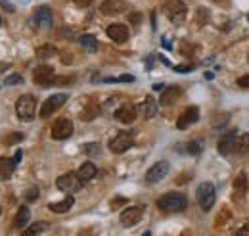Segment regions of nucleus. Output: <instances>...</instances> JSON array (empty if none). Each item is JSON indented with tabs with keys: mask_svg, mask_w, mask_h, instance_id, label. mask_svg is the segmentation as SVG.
<instances>
[{
	"mask_svg": "<svg viewBox=\"0 0 249 236\" xmlns=\"http://www.w3.org/2000/svg\"><path fill=\"white\" fill-rule=\"evenodd\" d=\"M180 94H182V89H180V87H175V85H173V87H167L165 93L161 94V100H159V102H161V106H173V104L180 98Z\"/></svg>",
	"mask_w": 249,
	"mask_h": 236,
	"instance_id": "obj_18",
	"label": "nucleus"
},
{
	"mask_svg": "<svg viewBox=\"0 0 249 236\" xmlns=\"http://www.w3.org/2000/svg\"><path fill=\"white\" fill-rule=\"evenodd\" d=\"M15 113H17L19 119L31 121L35 117V113H37V100H35V96L31 94L19 96L17 102H15Z\"/></svg>",
	"mask_w": 249,
	"mask_h": 236,
	"instance_id": "obj_2",
	"label": "nucleus"
},
{
	"mask_svg": "<svg viewBox=\"0 0 249 236\" xmlns=\"http://www.w3.org/2000/svg\"><path fill=\"white\" fill-rule=\"evenodd\" d=\"M132 135L131 133H127V131H121V133H117L111 141H109V150L113 152V154H123V152H127L131 146H132Z\"/></svg>",
	"mask_w": 249,
	"mask_h": 236,
	"instance_id": "obj_5",
	"label": "nucleus"
},
{
	"mask_svg": "<svg viewBox=\"0 0 249 236\" xmlns=\"http://www.w3.org/2000/svg\"><path fill=\"white\" fill-rule=\"evenodd\" d=\"M157 113V104H155V100L148 96L146 100H144V104H142V115L146 117V119H151L153 115Z\"/></svg>",
	"mask_w": 249,
	"mask_h": 236,
	"instance_id": "obj_24",
	"label": "nucleus"
},
{
	"mask_svg": "<svg viewBox=\"0 0 249 236\" xmlns=\"http://www.w3.org/2000/svg\"><path fill=\"white\" fill-rule=\"evenodd\" d=\"M21 157H23V152H21V150H17V152H15V156H14V161H15V163H19V161H21Z\"/></svg>",
	"mask_w": 249,
	"mask_h": 236,
	"instance_id": "obj_41",
	"label": "nucleus"
},
{
	"mask_svg": "<svg viewBox=\"0 0 249 236\" xmlns=\"http://www.w3.org/2000/svg\"><path fill=\"white\" fill-rule=\"evenodd\" d=\"M15 161L10 159V157H0V179L2 181H8L12 175H14V169H15Z\"/></svg>",
	"mask_w": 249,
	"mask_h": 236,
	"instance_id": "obj_20",
	"label": "nucleus"
},
{
	"mask_svg": "<svg viewBox=\"0 0 249 236\" xmlns=\"http://www.w3.org/2000/svg\"><path fill=\"white\" fill-rule=\"evenodd\" d=\"M234 187H236V190H242V192H246V189H248V177H246V173H240V175L236 177V181H234Z\"/></svg>",
	"mask_w": 249,
	"mask_h": 236,
	"instance_id": "obj_28",
	"label": "nucleus"
},
{
	"mask_svg": "<svg viewBox=\"0 0 249 236\" xmlns=\"http://www.w3.org/2000/svg\"><path fill=\"white\" fill-rule=\"evenodd\" d=\"M23 141V135L21 133H12L8 139H6V146H12V144H17V142Z\"/></svg>",
	"mask_w": 249,
	"mask_h": 236,
	"instance_id": "obj_32",
	"label": "nucleus"
},
{
	"mask_svg": "<svg viewBox=\"0 0 249 236\" xmlns=\"http://www.w3.org/2000/svg\"><path fill=\"white\" fill-rule=\"evenodd\" d=\"M54 54H56V48L52 47V45H43V47L37 48V58H41V60L52 58Z\"/></svg>",
	"mask_w": 249,
	"mask_h": 236,
	"instance_id": "obj_27",
	"label": "nucleus"
},
{
	"mask_svg": "<svg viewBox=\"0 0 249 236\" xmlns=\"http://www.w3.org/2000/svg\"><path fill=\"white\" fill-rule=\"evenodd\" d=\"M105 83H132L134 81V77L132 75H121V77H107V79H103Z\"/></svg>",
	"mask_w": 249,
	"mask_h": 236,
	"instance_id": "obj_29",
	"label": "nucleus"
},
{
	"mask_svg": "<svg viewBox=\"0 0 249 236\" xmlns=\"http://www.w3.org/2000/svg\"><path fill=\"white\" fill-rule=\"evenodd\" d=\"M142 236H151V235H149V233H144V235H142Z\"/></svg>",
	"mask_w": 249,
	"mask_h": 236,
	"instance_id": "obj_44",
	"label": "nucleus"
},
{
	"mask_svg": "<svg viewBox=\"0 0 249 236\" xmlns=\"http://www.w3.org/2000/svg\"><path fill=\"white\" fill-rule=\"evenodd\" d=\"M73 135V123L69 119H58L52 127V139L54 141H65Z\"/></svg>",
	"mask_w": 249,
	"mask_h": 236,
	"instance_id": "obj_10",
	"label": "nucleus"
},
{
	"mask_svg": "<svg viewBox=\"0 0 249 236\" xmlns=\"http://www.w3.org/2000/svg\"><path fill=\"white\" fill-rule=\"evenodd\" d=\"M29 217H31V211H29V207H27V205H21V207L17 209V215H15L14 227H15V229H23V227L27 225Z\"/></svg>",
	"mask_w": 249,
	"mask_h": 236,
	"instance_id": "obj_22",
	"label": "nucleus"
},
{
	"mask_svg": "<svg viewBox=\"0 0 249 236\" xmlns=\"http://www.w3.org/2000/svg\"><path fill=\"white\" fill-rule=\"evenodd\" d=\"M19 83H23V77L19 73H14V75L6 77V85H19Z\"/></svg>",
	"mask_w": 249,
	"mask_h": 236,
	"instance_id": "obj_33",
	"label": "nucleus"
},
{
	"mask_svg": "<svg viewBox=\"0 0 249 236\" xmlns=\"http://www.w3.org/2000/svg\"><path fill=\"white\" fill-rule=\"evenodd\" d=\"M129 19H131L134 25H138V23H140V14H138V12H134V14H131V16H129Z\"/></svg>",
	"mask_w": 249,
	"mask_h": 236,
	"instance_id": "obj_37",
	"label": "nucleus"
},
{
	"mask_svg": "<svg viewBox=\"0 0 249 236\" xmlns=\"http://www.w3.org/2000/svg\"><path fill=\"white\" fill-rule=\"evenodd\" d=\"M167 173H169V163H167V161H157V163H153L148 169V173H146V183L155 185V183L163 181V179L167 177Z\"/></svg>",
	"mask_w": 249,
	"mask_h": 236,
	"instance_id": "obj_9",
	"label": "nucleus"
},
{
	"mask_svg": "<svg viewBox=\"0 0 249 236\" xmlns=\"http://www.w3.org/2000/svg\"><path fill=\"white\" fill-rule=\"evenodd\" d=\"M238 85H240V87H244V89H249V75L240 77V79H238Z\"/></svg>",
	"mask_w": 249,
	"mask_h": 236,
	"instance_id": "obj_36",
	"label": "nucleus"
},
{
	"mask_svg": "<svg viewBox=\"0 0 249 236\" xmlns=\"http://www.w3.org/2000/svg\"><path fill=\"white\" fill-rule=\"evenodd\" d=\"M73 204H75V200H73V196H67V198H63L61 202H56V204H50L48 209L50 211H54V213H65V211H69L71 207H73Z\"/></svg>",
	"mask_w": 249,
	"mask_h": 236,
	"instance_id": "obj_21",
	"label": "nucleus"
},
{
	"mask_svg": "<svg viewBox=\"0 0 249 236\" xmlns=\"http://www.w3.org/2000/svg\"><path fill=\"white\" fill-rule=\"evenodd\" d=\"M39 198V189H29L25 192V200L27 202H35Z\"/></svg>",
	"mask_w": 249,
	"mask_h": 236,
	"instance_id": "obj_34",
	"label": "nucleus"
},
{
	"mask_svg": "<svg viewBox=\"0 0 249 236\" xmlns=\"http://www.w3.org/2000/svg\"><path fill=\"white\" fill-rule=\"evenodd\" d=\"M8 67H10V65H8V63H4V62H0V71H6V69H8Z\"/></svg>",
	"mask_w": 249,
	"mask_h": 236,
	"instance_id": "obj_43",
	"label": "nucleus"
},
{
	"mask_svg": "<svg viewBox=\"0 0 249 236\" xmlns=\"http://www.w3.org/2000/svg\"><path fill=\"white\" fill-rule=\"evenodd\" d=\"M157 207L163 213H180L188 207V200L180 192H167L157 200Z\"/></svg>",
	"mask_w": 249,
	"mask_h": 236,
	"instance_id": "obj_1",
	"label": "nucleus"
},
{
	"mask_svg": "<svg viewBox=\"0 0 249 236\" xmlns=\"http://www.w3.org/2000/svg\"><path fill=\"white\" fill-rule=\"evenodd\" d=\"M67 102V94H63V93H59V94H52L43 104V108H41V117H50L56 110H59L63 104Z\"/></svg>",
	"mask_w": 249,
	"mask_h": 236,
	"instance_id": "obj_8",
	"label": "nucleus"
},
{
	"mask_svg": "<svg viewBox=\"0 0 249 236\" xmlns=\"http://www.w3.org/2000/svg\"><path fill=\"white\" fill-rule=\"evenodd\" d=\"M0 6H2V8H6L8 12H14V6H12V4H8L6 0H0Z\"/></svg>",
	"mask_w": 249,
	"mask_h": 236,
	"instance_id": "obj_40",
	"label": "nucleus"
},
{
	"mask_svg": "<svg viewBox=\"0 0 249 236\" xmlns=\"http://www.w3.org/2000/svg\"><path fill=\"white\" fill-rule=\"evenodd\" d=\"M56 185H58V189L61 190V192L71 194V192L81 190V187H83V181H81V179H79V175H75V173H65V175L58 177Z\"/></svg>",
	"mask_w": 249,
	"mask_h": 236,
	"instance_id": "obj_6",
	"label": "nucleus"
},
{
	"mask_svg": "<svg viewBox=\"0 0 249 236\" xmlns=\"http://www.w3.org/2000/svg\"><path fill=\"white\" fill-rule=\"evenodd\" d=\"M83 152L88 154V156H98L100 152H102V148H100V144H85L83 146Z\"/></svg>",
	"mask_w": 249,
	"mask_h": 236,
	"instance_id": "obj_30",
	"label": "nucleus"
},
{
	"mask_svg": "<svg viewBox=\"0 0 249 236\" xmlns=\"http://www.w3.org/2000/svg\"><path fill=\"white\" fill-rule=\"evenodd\" d=\"M215 198H217V192H215V187L211 183H201L196 190V200H198L199 207L203 211H209L213 207Z\"/></svg>",
	"mask_w": 249,
	"mask_h": 236,
	"instance_id": "obj_4",
	"label": "nucleus"
},
{
	"mask_svg": "<svg viewBox=\"0 0 249 236\" xmlns=\"http://www.w3.org/2000/svg\"><path fill=\"white\" fill-rule=\"evenodd\" d=\"M236 236H249V225H246V227H242L238 233H236Z\"/></svg>",
	"mask_w": 249,
	"mask_h": 236,
	"instance_id": "obj_39",
	"label": "nucleus"
},
{
	"mask_svg": "<svg viewBox=\"0 0 249 236\" xmlns=\"http://www.w3.org/2000/svg\"><path fill=\"white\" fill-rule=\"evenodd\" d=\"M125 10H127L125 0H103L102 6H100V12L103 16H117V14L125 12Z\"/></svg>",
	"mask_w": 249,
	"mask_h": 236,
	"instance_id": "obj_15",
	"label": "nucleus"
},
{
	"mask_svg": "<svg viewBox=\"0 0 249 236\" xmlns=\"http://www.w3.org/2000/svg\"><path fill=\"white\" fill-rule=\"evenodd\" d=\"M175 69H176V71H182V73H184V71H190V69H192V65H178V67H175Z\"/></svg>",
	"mask_w": 249,
	"mask_h": 236,
	"instance_id": "obj_42",
	"label": "nucleus"
},
{
	"mask_svg": "<svg viewBox=\"0 0 249 236\" xmlns=\"http://www.w3.org/2000/svg\"><path fill=\"white\" fill-rule=\"evenodd\" d=\"M163 12L173 23H182L186 19V4L180 0H167L163 4Z\"/></svg>",
	"mask_w": 249,
	"mask_h": 236,
	"instance_id": "obj_3",
	"label": "nucleus"
},
{
	"mask_svg": "<svg viewBox=\"0 0 249 236\" xmlns=\"http://www.w3.org/2000/svg\"><path fill=\"white\" fill-rule=\"evenodd\" d=\"M96 173H98V169H96V165H94V163H90V161L83 163V165L79 167V171H77V175H79V179H81L83 183L92 181V179L96 177Z\"/></svg>",
	"mask_w": 249,
	"mask_h": 236,
	"instance_id": "obj_19",
	"label": "nucleus"
},
{
	"mask_svg": "<svg viewBox=\"0 0 249 236\" xmlns=\"http://www.w3.org/2000/svg\"><path fill=\"white\" fill-rule=\"evenodd\" d=\"M107 37L113 41V43H127L129 41V37H131V33H129V27L127 25H123V23H113V25H109L107 27Z\"/></svg>",
	"mask_w": 249,
	"mask_h": 236,
	"instance_id": "obj_13",
	"label": "nucleus"
},
{
	"mask_svg": "<svg viewBox=\"0 0 249 236\" xmlns=\"http://www.w3.org/2000/svg\"><path fill=\"white\" fill-rule=\"evenodd\" d=\"M236 141H238V133L236 131H230L228 135H224L219 141V152L222 156H230L232 152H236Z\"/></svg>",
	"mask_w": 249,
	"mask_h": 236,
	"instance_id": "obj_16",
	"label": "nucleus"
},
{
	"mask_svg": "<svg viewBox=\"0 0 249 236\" xmlns=\"http://www.w3.org/2000/svg\"><path fill=\"white\" fill-rule=\"evenodd\" d=\"M142 213H144V209L142 207H138V205H132V207H127L123 213H121V225L123 227H134V225H138L140 221H142Z\"/></svg>",
	"mask_w": 249,
	"mask_h": 236,
	"instance_id": "obj_12",
	"label": "nucleus"
},
{
	"mask_svg": "<svg viewBox=\"0 0 249 236\" xmlns=\"http://www.w3.org/2000/svg\"><path fill=\"white\" fill-rule=\"evenodd\" d=\"M77 6H81V8H87V6H90L94 0H73Z\"/></svg>",
	"mask_w": 249,
	"mask_h": 236,
	"instance_id": "obj_38",
	"label": "nucleus"
},
{
	"mask_svg": "<svg viewBox=\"0 0 249 236\" xmlns=\"http://www.w3.org/2000/svg\"><path fill=\"white\" fill-rule=\"evenodd\" d=\"M198 119H199V110L196 106H188V108L178 115V119H176V129L184 131V129H188L190 125H194Z\"/></svg>",
	"mask_w": 249,
	"mask_h": 236,
	"instance_id": "obj_11",
	"label": "nucleus"
},
{
	"mask_svg": "<svg viewBox=\"0 0 249 236\" xmlns=\"http://www.w3.org/2000/svg\"><path fill=\"white\" fill-rule=\"evenodd\" d=\"M33 81H35V85H41V87L52 85V83H54V67H52V65H46V63L35 67V71H33Z\"/></svg>",
	"mask_w": 249,
	"mask_h": 236,
	"instance_id": "obj_7",
	"label": "nucleus"
},
{
	"mask_svg": "<svg viewBox=\"0 0 249 236\" xmlns=\"http://www.w3.org/2000/svg\"><path fill=\"white\" fill-rule=\"evenodd\" d=\"M33 19H35V25H37L39 29H50V27H52V10H50L48 6L37 8Z\"/></svg>",
	"mask_w": 249,
	"mask_h": 236,
	"instance_id": "obj_14",
	"label": "nucleus"
},
{
	"mask_svg": "<svg viewBox=\"0 0 249 236\" xmlns=\"http://www.w3.org/2000/svg\"><path fill=\"white\" fill-rule=\"evenodd\" d=\"M46 229H48V223L39 221V223H33L25 233H21L19 236H37V235H41V233H44Z\"/></svg>",
	"mask_w": 249,
	"mask_h": 236,
	"instance_id": "obj_25",
	"label": "nucleus"
},
{
	"mask_svg": "<svg viewBox=\"0 0 249 236\" xmlns=\"http://www.w3.org/2000/svg\"><path fill=\"white\" fill-rule=\"evenodd\" d=\"M79 45L85 48V50H88V52H96L98 50V41H96L94 35H83V37H79Z\"/></svg>",
	"mask_w": 249,
	"mask_h": 236,
	"instance_id": "obj_23",
	"label": "nucleus"
},
{
	"mask_svg": "<svg viewBox=\"0 0 249 236\" xmlns=\"http://www.w3.org/2000/svg\"><path fill=\"white\" fill-rule=\"evenodd\" d=\"M186 150H188V154H192V156H199V154H201V144H199V142H190V144L186 146Z\"/></svg>",
	"mask_w": 249,
	"mask_h": 236,
	"instance_id": "obj_31",
	"label": "nucleus"
},
{
	"mask_svg": "<svg viewBox=\"0 0 249 236\" xmlns=\"http://www.w3.org/2000/svg\"><path fill=\"white\" fill-rule=\"evenodd\" d=\"M136 115H138L136 106H123V108H119V110L115 111V117H117L121 123H132V121L136 119Z\"/></svg>",
	"mask_w": 249,
	"mask_h": 236,
	"instance_id": "obj_17",
	"label": "nucleus"
},
{
	"mask_svg": "<svg viewBox=\"0 0 249 236\" xmlns=\"http://www.w3.org/2000/svg\"><path fill=\"white\" fill-rule=\"evenodd\" d=\"M127 200L123 198V196H117V198H113V202H111V209H117L119 205H123Z\"/></svg>",
	"mask_w": 249,
	"mask_h": 236,
	"instance_id": "obj_35",
	"label": "nucleus"
},
{
	"mask_svg": "<svg viewBox=\"0 0 249 236\" xmlns=\"http://www.w3.org/2000/svg\"><path fill=\"white\" fill-rule=\"evenodd\" d=\"M236 152L242 156H249V135H242L236 141Z\"/></svg>",
	"mask_w": 249,
	"mask_h": 236,
	"instance_id": "obj_26",
	"label": "nucleus"
}]
</instances>
